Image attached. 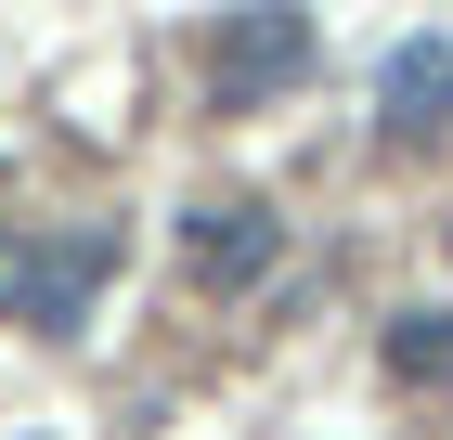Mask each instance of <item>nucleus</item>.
<instances>
[{"label":"nucleus","mask_w":453,"mask_h":440,"mask_svg":"<svg viewBox=\"0 0 453 440\" xmlns=\"http://www.w3.org/2000/svg\"><path fill=\"white\" fill-rule=\"evenodd\" d=\"M104 272H117V220L0 246V324H27V337H78V311L104 298Z\"/></svg>","instance_id":"1"},{"label":"nucleus","mask_w":453,"mask_h":440,"mask_svg":"<svg viewBox=\"0 0 453 440\" xmlns=\"http://www.w3.org/2000/svg\"><path fill=\"white\" fill-rule=\"evenodd\" d=\"M311 78V13H285V0H246V13H220L208 27V104L220 117H246V104H273Z\"/></svg>","instance_id":"2"},{"label":"nucleus","mask_w":453,"mask_h":440,"mask_svg":"<svg viewBox=\"0 0 453 440\" xmlns=\"http://www.w3.org/2000/svg\"><path fill=\"white\" fill-rule=\"evenodd\" d=\"M273 246H285V220L259 195H220V207H195V220H181V259H195V285H220V298H234V285H259V272H273Z\"/></svg>","instance_id":"3"},{"label":"nucleus","mask_w":453,"mask_h":440,"mask_svg":"<svg viewBox=\"0 0 453 440\" xmlns=\"http://www.w3.org/2000/svg\"><path fill=\"white\" fill-rule=\"evenodd\" d=\"M376 117H388V143H427V130H453V39H402V52H388V78H376Z\"/></svg>","instance_id":"4"},{"label":"nucleus","mask_w":453,"mask_h":440,"mask_svg":"<svg viewBox=\"0 0 453 440\" xmlns=\"http://www.w3.org/2000/svg\"><path fill=\"white\" fill-rule=\"evenodd\" d=\"M388 375H453V311H402L388 324Z\"/></svg>","instance_id":"5"}]
</instances>
